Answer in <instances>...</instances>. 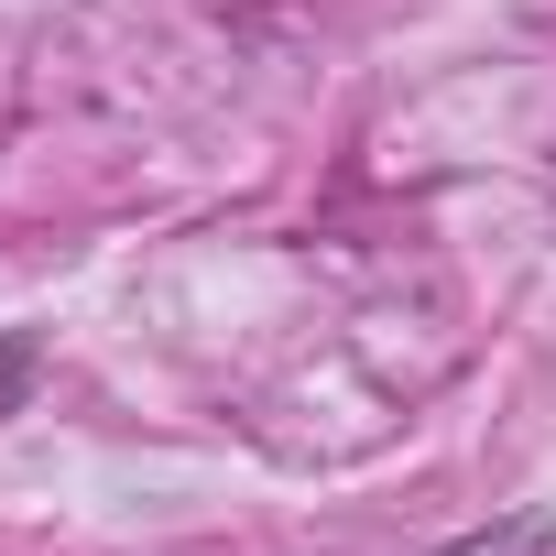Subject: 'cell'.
Masks as SVG:
<instances>
[{"mask_svg":"<svg viewBox=\"0 0 556 556\" xmlns=\"http://www.w3.org/2000/svg\"><path fill=\"white\" fill-rule=\"evenodd\" d=\"M426 556H556V502H513V513H491L480 534H447V545H426Z\"/></svg>","mask_w":556,"mask_h":556,"instance_id":"obj_1","label":"cell"},{"mask_svg":"<svg viewBox=\"0 0 556 556\" xmlns=\"http://www.w3.org/2000/svg\"><path fill=\"white\" fill-rule=\"evenodd\" d=\"M34 382H45V339L34 328H0V426L34 404Z\"/></svg>","mask_w":556,"mask_h":556,"instance_id":"obj_2","label":"cell"}]
</instances>
